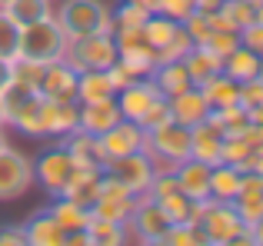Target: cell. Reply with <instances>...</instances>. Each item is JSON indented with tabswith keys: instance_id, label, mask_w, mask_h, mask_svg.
I'll return each instance as SVG.
<instances>
[{
	"instance_id": "obj_11",
	"label": "cell",
	"mask_w": 263,
	"mask_h": 246,
	"mask_svg": "<svg viewBox=\"0 0 263 246\" xmlns=\"http://www.w3.org/2000/svg\"><path fill=\"white\" fill-rule=\"evenodd\" d=\"M143 143H147V130H143L140 123H134V120L114 123L110 130H103V133L97 136L100 167H103L107 160H114V156H123V153H137V150H143Z\"/></svg>"
},
{
	"instance_id": "obj_40",
	"label": "cell",
	"mask_w": 263,
	"mask_h": 246,
	"mask_svg": "<svg viewBox=\"0 0 263 246\" xmlns=\"http://www.w3.org/2000/svg\"><path fill=\"white\" fill-rule=\"evenodd\" d=\"M237 44H240V33L237 30H210L200 47H206V50L217 53V57H227V53H230Z\"/></svg>"
},
{
	"instance_id": "obj_33",
	"label": "cell",
	"mask_w": 263,
	"mask_h": 246,
	"mask_svg": "<svg viewBox=\"0 0 263 246\" xmlns=\"http://www.w3.org/2000/svg\"><path fill=\"white\" fill-rule=\"evenodd\" d=\"M50 216H53V220H57L64 230H84L87 220H90V210L80 207V203H73V200L57 196V203L50 207Z\"/></svg>"
},
{
	"instance_id": "obj_4",
	"label": "cell",
	"mask_w": 263,
	"mask_h": 246,
	"mask_svg": "<svg viewBox=\"0 0 263 246\" xmlns=\"http://www.w3.org/2000/svg\"><path fill=\"white\" fill-rule=\"evenodd\" d=\"M143 153L150 156V163L157 170H174L177 163H183L190 156V127H183L177 120H167L160 127L147 130Z\"/></svg>"
},
{
	"instance_id": "obj_59",
	"label": "cell",
	"mask_w": 263,
	"mask_h": 246,
	"mask_svg": "<svg viewBox=\"0 0 263 246\" xmlns=\"http://www.w3.org/2000/svg\"><path fill=\"white\" fill-rule=\"evenodd\" d=\"M4 4H7V0H0V7H4Z\"/></svg>"
},
{
	"instance_id": "obj_10",
	"label": "cell",
	"mask_w": 263,
	"mask_h": 246,
	"mask_svg": "<svg viewBox=\"0 0 263 246\" xmlns=\"http://www.w3.org/2000/svg\"><path fill=\"white\" fill-rule=\"evenodd\" d=\"M73 170H77L73 156L67 153L64 147H53V150H44V153L33 160V180L50 196H60L64 187H67V180L73 176Z\"/></svg>"
},
{
	"instance_id": "obj_22",
	"label": "cell",
	"mask_w": 263,
	"mask_h": 246,
	"mask_svg": "<svg viewBox=\"0 0 263 246\" xmlns=\"http://www.w3.org/2000/svg\"><path fill=\"white\" fill-rule=\"evenodd\" d=\"M150 80H154V87L163 93V97H174V93L186 90L190 84V73H186L183 60H160V64L150 70Z\"/></svg>"
},
{
	"instance_id": "obj_19",
	"label": "cell",
	"mask_w": 263,
	"mask_h": 246,
	"mask_svg": "<svg viewBox=\"0 0 263 246\" xmlns=\"http://www.w3.org/2000/svg\"><path fill=\"white\" fill-rule=\"evenodd\" d=\"M167 104H170V120L183 123V127H197V123H203L206 113H210V107H206L200 87H186V90L167 97Z\"/></svg>"
},
{
	"instance_id": "obj_23",
	"label": "cell",
	"mask_w": 263,
	"mask_h": 246,
	"mask_svg": "<svg viewBox=\"0 0 263 246\" xmlns=\"http://www.w3.org/2000/svg\"><path fill=\"white\" fill-rule=\"evenodd\" d=\"M183 67H186V73H190V84L200 87V84H206L210 77H217V73L223 70V57H217V53H210L206 47L197 44V47L186 50Z\"/></svg>"
},
{
	"instance_id": "obj_8",
	"label": "cell",
	"mask_w": 263,
	"mask_h": 246,
	"mask_svg": "<svg viewBox=\"0 0 263 246\" xmlns=\"http://www.w3.org/2000/svg\"><path fill=\"white\" fill-rule=\"evenodd\" d=\"M33 187V163L10 143L0 147V200H20Z\"/></svg>"
},
{
	"instance_id": "obj_13",
	"label": "cell",
	"mask_w": 263,
	"mask_h": 246,
	"mask_svg": "<svg viewBox=\"0 0 263 246\" xmlns=\"http://www.w3.org/2000/svg\"><path fill=\"white\" fill-rule=\"evenodd\" d=\"M157 97H163V93L154 87V80H150V77H137L134 84H127L123 90L114 93L117 107H120V117L123 120H134V123H140V117L147 113V107L154 104Z\"/></svg>"
},
{
	"instance_id": "obj_48",
	"label": "cell",
	"mask_w": 263,
	"mask_h": 246,
	"mask_svg": "<svg viewBox=\"0 0 263 246\" xmlns=\"http://www.w3.org/2000/svg\"><path fill=\"white\" fill-rule=\"evenodd\" d=\"M240 136H243V140L250 143V147L257 150V153L263 150V127H260V123H247V130H243Z\"/></svg>"
},
{
	"instance_id": "obj_35",
	"label": "cell",
	"mask_w": 263,
	"mask_h": 246,
	"mask_svg": "<svg viewBox=\"0 0 263 246\" xmlns=\"http://www.w3.org/2000/svg\"><path fill=\"white\" fill-rule=\"evenodd\" d=\"M177 27H180L177 20L163 17V13H150L147 24H143V37H147V44L154 47V50H160V47L170 44V37L177 33Z\"/></svg>"
},
{
	"instance_id": "obj_36",
	"label": "cell",
	"mask_w": 263,
	"mask_h": 246,
	"mask_svg": "<svg viewBox=\"0 0 263 246\" xmlns=\"http://www.w3.org/2000/svg\"><path fill=\"white\" fill-rule=\"evenodd\" d=\"M213 117H217L220 130H223V136H240L247 130V110L240 104H230V107H220V110H213Z\"/></svg>"
},
{
	"instance_id": "obj_50",
	"label": "cell",
	"mask_w": 263,
	"mask_h": 246,
	"mask_svg": "<svg viewBox=\"0 0 263 246\" xmlns=\"http://www.w3.org/2000/svg\"><path fill=\"white\" fill-rule=\"evenodd\" d=\"M193 7H197V10H203V13H213V10H220V7H223V0H193Z\"/></svg>"
},
{
	"instance_id": "obj_21",
	"label": "cell",
	"mask_w": 263,
	"mask_h": 246,
	"mask_svg": "<svg viewBox=\"0 0 263 246\" xmlns=\"http://www.w3.org/2000/svg\"><path fill=\"white\" fill-rule=\"evenodd\" d=\"M100 176H103L100 167H77V170H73V176L67 180V187H64V193H60V196L90 210V207H93V200H97V190H100Z\"/></svg>"
},
{
	"instance_id": "obj_28",
	"label": "cell",
	"mask_w": 263,
	"mask_h": 246,
	"mask_svg": "<svg viewBox=\"0 0 263 246\" xmlns=\"http://www.w3.org/2000/svg\"><path fill=\"white\" fill-rule=\"evenodd\" d=\"M60 147L67 150V153L73 156V163L77 167H100V153H97V136L84 133V130H70V133L64 136V143ZM103 170V167H100Z\"/></svg>"
},
{
	"instance_id": "obj_14",
	"label": "cell",
	"mask_w": 263,
	"mask_h": 246,
	"mask_svg": "<svg viewBox=\"0 0 263 246\" xmlns=\"http://www.w3.org/2000/svg\"><path fill=\"white\" fill-rule=\"evenodd\" d=\"M220 150H223V130H220V123L210 110L203 123L190 127V156L213 167V163H220Z\"/></svg>"
},
{
	"instance_id": "obj_41",
	"label": "cell",
	"mask_w": 263,
	"mask_h": 246,
	"mask_svg": "<svg viewBox=\"0 0 263 246\" xmlns=\"http://www.w3.org/2000/svg\"><path fill=\"white\" fill-rule=\"evenodd\" d=\"M190 47H197V44H193V40L186 37V30H183V27H177V33L170 37V44L157 50V64H160V60H183Z\"/></svg>"
},
{
	"instance_id": "obj_42",
	"label": "cell",
	"mask_w": 263,
	"mask_h": 246,
	"mask_svg": "<svg viewBox=\"0 0 263 246\" xmlns=\"http://www.w3.org/2000/svg\"><path fill=\"white\" fill-rule=\"evenodd\" d=\"M180 27L186 30V37H190L193 44H203L206 33L213 30V27H210V13H203V10H193L190 17H183V20H180Z\"/></svg>"
},
{
	"instance_id": "obj_38",
	"label": "cell",
	"mask_w": 263,
	"mask_h": 246,
	"mask_svg": "<svg viewBox=\"0 0 263 246\" xmlns=\"http://www.w3.org/2000/svg\"><path fill=\"white\" fill-rule=\"evenodd\" d=\"M110 13H114V30H117V27H143V24H147V17H150V10L130 4V0H120Z\"/></svg>"
},
{
	"instance_id": "obj_16",
	"label": "cell",
	"mask_w": 263,
	"mask_h": 246,
	"mask_svg": "<svg viewBox=\"0 0 263 246\" xmlns=\"http://www.w3.org/2000/svg\"><path fill=\"white\" fill-rule=\"evenodd\" d=\"M77 100H47L40 104V123H44V136H67L70 130H77Z\"/></svg>"
},
{
	"instance_id": "obj_37",
	"label": "cell",
	"mask_w": 263,
	"mask_h": 246,
	"mask_svg": "<svg viewBox=\"0 0 263 246\" xmlns=\"http://www.w3.org/2000/svg\"><path fill=\"white\" fill-rule=\"evenodd\" d=\"M220 13H223V17L230 20L237 30H243L247 24H253V20H257V0H223Z\"/></svg>"
},
{
	"instance_id": "obj_7",
	"label": "cell",
	"mask_w": 263,
	"mask_h": 246,
	"mask_svg": "<svg viewBox=\"0 0 263 246\" xmlns=\"http://www.w3.org/2000/svg\"><path fill=\"white\" fill-rule=\"evenodd\" d=\"M114 44H117V60H123L134 70V77H150V70L157 67V50L147 44L143 27H117Z\"/></svg>"
},
{
	"instance_id": "obj_9",
	"label": "cell",
	"mask_w": 263,
	"mask_h": 246,
	"mask_svg": "<svg viewBox=\"0 0 263 246\" xmlns=\"http://www.w3.org/2000/svg\"><path fill=\"white\" fill-rule=\"evenodd\" d=\"M103 173L114 176L117 183H123L134 196H140V193H147V187H150V180H154L157 167L150 163V156L143 153V150H137V153H123V156L107 160V163H103Z\"/></svg>"
},
{
	"instance_id": "obj_53",
	"label": "cell",
	"mask_w": 263,
	"mask_h": 246,
	"mask_svg": "<svg viewBox=\"0 0 263 246\" xmlns=\"http://www.w3.org/2000/svg\"><path fill=\"white\" fill-rule=\"evenodd\" d=\"M130 4L143 7V10H150V13H157V10H160V0H130Z\"/></svg>"
},
{
	"instance_id": "obj_54",
	"label": "cell",
	"mask_w": 263,
	"mask_h": 246,
	"mask_svg": "<svg viewBox=\"0 0 263 246\" xmlns=\"http://www.w3.org/2000/svg\"><path fill=\"white\" fill-rule=\"evenodd\" d=\"M253 173H260V176H263V150L257 153V160H253Z\"/></svg>"
},
{
	"instance_id": "obj_20",
	"label": "cell",
	"mask_w": 263,
	"mask_h": 246,
	"mask_svg": "<svg viewBox=\"0 0 263 246\" xmlns=\"http://www.w3.org/2000/svg\"><path fill=\"white\" fill-rule=\"evenodd\" d=\"M24 240L30 246H64L67 230L50 216V210H37V213L24 223Z\"/></svg>"
},
{
	"instance_id": "obj_39",
	"label": "cell",
	"mask_w": 263,
	"mask_h": 246,
	"mask_svg": "<svg viewBox=\"0 0 263 246\" xmlns=\"http://www.w3.org/2000/svg\"><path fill=\"white\" fill-rule=\"evenodd\" d=\"M17 40H20V27L0 10V60H17Z\"/></svg>"
},
{
	"instance_id": "obj_12",
	"label": "cell",
	"mask_w": 263,
	"mask_h": 246,
	"mask_svg": "<svg viewBox=\"0 0 263 246\" xmlns=\"http://www.w3.org/2000/svg\"><path fill=\"white\" fill-rule=\"evenodd\" d=\"M137 207V196L130 193L123 183H117L114 176L103 173L100 176V190H97V200L90 207L93 216H103V220H114V223H127L130 213Z\"/></svg>"
},
{
	"instance_id": "obj_17",
	"label": "cell",
	"mask_w": 263,
	"mask_h": 246,
	"mask_svg": "<svg viewBox=\"0 0 263 246\" xmlns=\"http://www.w3.org/2000/svg\"><path fill=\"white\" fill-rule=\"evenodd\" d=\"M120 107H117L114 97L107 100H97V104H80V113H77V130H84L90 136H100L103 130H110L114 123H120Z\"/></svg>"
},
{
	"instance_id": "obj_34",
	"label": "cell",
	"mask_w": 263,
	"mask_h": 246,
	"mask_svg": "<svg viewBox=\"0 0 263 246\" xmlns=\"http://www.w3.org/2000/svg\"><path fill=\"white\" fill-rule=\"evenodd\" d=\"M157 203H160V207H163V213L170 216V223H193V213H197V200H190L186 193L174 190V193L160 196Z\"/></svg>"
},
{
	"instance_id": "obj_18",
	"label": "cell",
	"mask_w": 263,
	"mask_h": 246,
	"mask_svg": "<svg viewBox=\"0 0 263 246\" xmlns=\"http://www.w3.org/2000/svg\"><path fill=\"white\" fill-rule=\"evenodd\" d=\"M174 176H177V190L180 193H186L190 200H206L210 196V167L200 160H193V156H186L183 163H177L174 167Z\"/></svg>"
},
{
	"instance_id": "obj_47",
	"label": "cell",
	"mask_w": 263,
	"mask_h": 246,
	"mask_svg": "<svg viewBox=\"0 0 263 246\" xmlns=\"http://www.w3.org/2000/svg\"><path fill=\"white\" fill-rule=\"evenodd\" d=\"M24 227H4L0 230V246H24Z\"/></svg>"
},
{
	"instance_id": "obj_25",
	"label": "cell",
	"mask_w": 263,
	"mask_h": 246,
	"mask_svg": "<svg viewBox=\"0 0 263 246\" xmlns=\"http://www.w3.org/2000/svg\"><path fill=\"white\" fill-rule=\"evenodd\" d=\"M240 183H243V170L230 167V163H213L210 167V196L213 200L233 203V196L240 193Z\"/></svg>"
},
{
	"instance_id": "obj_57",
	"label": "cell",
	"mask_w": 263,
	"mask_h": 246,
	"mask_svg": "<svg viewBox=\"0 0 263 246\" xmlns=\"http://www.w3.org/2000/svg\"><path fill=\"white\" fill-rule=\"evenodd\" d=\"M4 143H7V133H4V127H0V147H4Z\"/></svg>"
},
{
	"instance_id": "obj_32",
	"label": "cell",
	"mask_w": 263,
	"mask_h": 246,
	"mask_svg": "<svg viewBox=\"0 0 263 246\" xmlns=\"http://www.w3.org/2000/svg\"><path fill=\"white\" fill-rule=\"evenodd\" d=\"M253 160H257V150L243 140V136H223V150H220V163H230L237 170H253Z\"/></svg>"
},
{
	"instance_id": "obj_31",
	"label": "cell",
	"mask_w": 263,
	"mask_h": 246,
	"mask_svg": "<svg viewBox=\"0 0 263 246\" xmlns=\"http://www.w3.org/2000/svg\"><path fill=\"white\" fill-rule=\"evenodd\" d=\"M84 230H87V236H90V246H120V243H127L123 223L103 220V216H93V213H90V220H87Z\"/></svg>"
},
{
	"instance_id": "obj_3",
	"label": "cell",
	"mask_w": 263,
	"mask_h": 246,
	"mask_svg": "<svg viewBox=\"0 0 263 246\" xmlns=\"http://www.w3.org/2000/svg\"><path fill=\"white\" fill-rule=\"evenodd\" d=\"M67 33L60 30V24L53 17L33 20V24L20 27V40H17V57L24 60H37V64H53L64 60L67 53Z\"/></svg>"
},
{
	"instance_id": "obj_52",
	"label": "cell",
	"mask_w": 263,
	"mask_h": 246,
	"mask_svg": "<svg viewBox=\"0 0 263 246\" xmlns=\"http://www.w3.org/2000/svg\"><path fill=\"white\" fill-rule=\"evenodd\" d=\"M247 120H250V123H260V127H263V104H260V107H250V110H247Z\"/></svg>"
},
{
	"instance_id": "obj_58",
	"label": "cell",
	"mask_w": 263,
	"mask_h": 246,
	"mask_svg": "<svg viewBox=\"0 0 263 246\" xmlns=\"http://www.w3.org/2000/svg\"><path fill=\"white\" fill-rule=\"evenodd\" d=\"M0 127H7V120H4V107H0Z\"/></svg>"
},
{
	"instance_id": "obj_6",
	"label": "cell",
	"mask_w": 263,
	"mask_h": 246,
	"mask_svg": "<svg viewBox=\"0 0 263 246\" xmlns=\"http://www.w3.org/2000/svg\"><path fill=\"white\" fill-rule=\"evenodd\" d=\"M64 60L77 73H84V70H107V67L117 60L114 33H90V37L70 40V44H67Z\"/></svg>"
},
{
	"instance_id": "obj_27",
	"label": "cell",
	"mask_w": 263,
	"mask_h": 246,
	"mask_svg": "<svg viewBox=\"0 0 263 246\" xmlns=\"http://www.w3.org/2000/svg\"><path fill=\"white\" fill-rule=\"evenodd\" d=\"M114 84H110L107 70H84L77 73V104H97V100L114 97Z\"/></svg>"
},
{
	"instance_id": "obj_49",
	"label": "cell",
	"mask_w": 263,
	"mask_h": 246,
	"mask_svg": "<svg viewBox=\"0 0 263 246\" xmlns=\"http://www.w3.org/2000/svg\"><path fill=\"white\" fill-rule=\"evenodd\" d=\"M247 233H250V243L253 246H263V216L253 223H247Z\"/></svg>"
},
{
	"instance_id": "obj_43",
	"label": "cell",
	"mask_w": 263,
	"mask_h": 246,
	"mask_svg": "<svg viewBox=\"0 0 263 246\" xmlns=\"http://www.w3.org/2000/svg\"><path fill=\"white\" fill-rule=\"evenodd\" d=\"M237 104L243 107V110H250V107H260V104H263V80H260V77H250V80H243V84H240Z\"/></svg>"
},
{
	"instance_id": "obj_55",
	"label": "cell",
	"mask_w": 263,
	"mask_h": 246,
	"mask_svg": "<svg viewBox=\"0 0 263 246\" xmlns=\"http://www.w3.org/2000/svg\"><path fill=\"white\" fill-rule=\"evenodd\" d=\"M257 20L263 24V0H257Z\"/></svg>"
},
{
	"instance_id": "obj_5",
	"label": "cell",
	"mask_w": 263,
	"mask_h": 246,
	"mask_svg": "<svg viewBox=\"0 0 263 246\" xmlns=\"http://www.w3.org/2000/svg\"><path fill=\"white\" fill-rule=\"evenodd\" d=\"M170 216L163 213V207L157 200H150L147 193L137 196V207L130 213V220L123 223V233L127 240H137V243H157L163 246L167 243V233H170Z\"/></svg>"
},
{
	"instance_id": "obj_24",
	"label": "cell",
	"mask_w": 263,
	"mask_h": 246,
	"mask_svg": "<svg viewBox=\"0 0 263 246\" xmlns=\"http://www.w3.org/2000/svg\"><path fill=\"white\" fill-rule=\"evenodd\" d=\"M40 104H44V97L40 93H30V97H24L17 104V110L7 117L10 127H17L20 133L27 136H44V123H40Z\"/></svg>"
},
{
	"instance_id": "obj_30",
	"label": "cell",
	"mask_w": 263,
	"mask_h": 246,
	"mask_svg": "<svg viewBox=\"0 0 263 246\" xmlns=\"http://www.w3.org/2000/svg\"><path fill=\"white\" fill-rule=\"evenodd\" d=\"M237 90H240V84H237V80H230L223 70H220L217 77H210L206 84H200V93H203V100H206L210 110H220V107L237 104Z\"/></svg>"
},
{
	"instance_id": "obj_26",
	"label": "cell",
	"mask_w": 263,
	"mask_h": 246,
	"mask_svg": "<svg viewBox=\"0 0 263 246\" xmlns=\"http://www.w3.org/2000/svg\"><path fill=\"white\" fill-rule=\"evenodd\" d=\"M257 70H260V53H253L250 47H243V44H237V47H233V50L223 57V73H227L230 80H237V84L257 77Z\"/></svg>"
},
{
	"instance_id": "obj_29",
	"label": "cell",
	"mask_w": 263,
	"mask_h": 246,
	"mask_svg": "<svg viewBox=\"0 0 263 246\" xmlns=\"http://www.w3.org/2000/svg\"><path fill=\"white\" fill-rule=\"evenodd\" d=\"M0 10L17 27H27V24H33V20L53 17V0H7Z\"/></svg>"
},
{
	"instance_id": "obj_56",
	"label": "cell",
	"mask_w": 263,
	"mask_h": 246,
	"mask_svg": "<svg viewBox=\"0 0 263 246\" xmlns=\"http://www.w3.org/2000/svg\"><path fill=\"white\" fill-rule=\"evenodd\" d=\"M257 77L263 80V53H260V70H257Z\"/></svg>"
},
{
	"instance_id": "obj_2",
	"label": "cell",
	"mask_w": 263,
	"mask_h": 246,
	"mask_svg": "<svg viewBox=\"0 0 263 246\" xmlns=\"http://www.w3.org/2000/svg\"><path fill=\"white\" fill-rule=\"evenodd\" d=\"M193 227L203 233V240L210 246H233L247 233V223L240 220V213L233 210V203L213 200V196H206V200L197 203Z\"/></svg>"
},
{
	"instance_id": "obj_45",
	"label": "cell",
	"mask_w": 263,
	"mask_h": 246,
	"mask_svg": "<svg viewBox=\"0 0 263 246\" xmlns=\"http://www.w3.org/2000/svg\"><path fill=\"white\" fill-rule=\"evenodd\" d=\"M197 10L193 7V0H160V10L157 13H163V17H170V20H183V17H190V13Z\"/></svg>"
},
{
	"instance_id": "obj_51",
	"label": "cell",
	"mask_w": 263,
	"mask_h": 246,
	"mask_svg": "<svg viewBox=\"0 0 263 246\" xmlns=\"http://www.w3.org/2000/svg\"><path fill=\"white\" fill-rule=\"evenodd\" d=\"M7 84H10V60H0V93Z\"/></svg>"
},
{
	"instance_id": "obj_44",
	"label": "cell",
	"mask_w": 263,
	"mask_h": 246,
	"mask_svg": "<svg viewBox=\"0 0 263 246\" xmlns=\"http://www.w3.org/2000/svg\"><path fill=\"white\" fill-rule=\"evenodd\" d=\"M167 120H170V104H167V97H157L154 104L147 107V113L140 117V127L154 130V127H160V123H167Z\"/></svg>"
},
{
	"instance_id": "obj_15",
	"label": "cell",
	"mask_w": 263,
	"mask_h": 246,
	"mask_svg": "<svg viewBox=\"0 0 263 246\" xmlns=\"http://www.w3.org/2000/svg\"><path fill=\"white\" fill-rule=\"evenodd\" d=\"M37 93L47 97V100H77V70H73L67 60H53V64H47Z\"/></svg>"
},
{
	"instance_id": "obj_1",
	"label": "cell",
	"mask_w": 263,
	"mask_h": 246,
	"mask_svg": "<svg viewBox=\"0 0 263 246\" xmlns=\"http://www.w3.org/2000/svg\"><path fill=\"white\" fill-rule=\"evenodd\" d=\"M53 20L67 33V40H80L90 33H114V13L103 0H60Z\"/></svg>"
},
{
	"instance_id": "obj_46",
	"label": "cell",
	"mask_w": 263,
	"mask_h": 246,
	"mask_svg": "<svg viewBox=\"0 0 263 246\" xmlns=\"http://www.w3.org/2000/svg\"><path fill=\"white\" fill-rule=\"evenodd\" d=\"M240 44L250 47L253 53H263V24L260 20H253V24H247L243 30H240Z\"/></svg>"
}]
</instances>
